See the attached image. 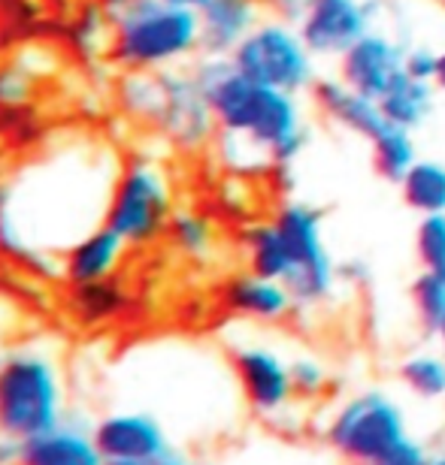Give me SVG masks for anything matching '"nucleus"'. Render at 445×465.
<instances>
[{"mask_svg":"<svg viewBox=\"0 0 445 465\" xmlns=\"http://www.w3.org/2000/svg\"><path fill=\"white\" fill-rule=\"evenodd\" d=\"M191 76L216 115L218 152L230 170L261 173L291 166L306 152L309 127L297 94L248 79L221 54H203Z\"/></svg>","mask_w":445,"mask_h":465,"instance_id":"obj_1","label":"nucleus"},{"mask_svg":"<svg viewBox=\"0 0 445 465\" xmlns=\"http://www.w3.org/2000/svg\"><path fill=\"white\" fill-rule=\"evenodd\" d=\"M113 58L127 70H173L200 49V15L167 0H113Z\"/></svg>","mask_w":445,"mask_h":465,"instance_id":"obj_2","label":"nucleus"},{"mask_svg":"<svg viewBox=\"0 0 445 465\" xmlns=\"http://www.w3.org/2000/svg\"><path fill=\"white\" fill-rule=\"evenodd\" d=\"M127 109L161 130L173 145L203 148L216 136V115L194 82L191 70H134L125 82Z\"/></svg>","mask_w":445,"mask_h":465,"instance_id":"obj_3","label":"nucleus"},{"mask_svg":"<svg viewBox=\"0 0 445 465\" xmlns=\"http://www.w3.org/2000/svg\"><path fill=\"white\" fill-rule=\"evenodd\" d=\"M64 414V378L49 353L18 348L0 360V432L25 441L58 426Z\"/></svg>","mask_w":445,"mask_h":465,"instance_id":"obj_4","label":"nucleus"},{"mask_svg":"<svg viewBox=\"0 0 445 465\" xmlns=\"http://www.w3.org/2000/svg\"><path fill=\"white\" fill-rule=\"evenodd\" d=\"M410 435L403 405L385 390H360L337 405L324 439L349 465H373Z\"/></svg>","mask_w":445,"mask_h":465,"instance_id":"obj_5","label":"nucleus"},{"mask_svg":"<svg viewBox=\"0 0 445 465\" xmlns=\"http://www.w3.org/2000/svg\"><path fill=\"white\" fill-rule=\"evenodd\" d=\"M273 221L279 224L291 251L288 291L300 309H319L330 302L339 287V263L333 260L324 239V212L312 203L288 200L276 209Z\"/></svg>","mask_w":445,"mask_h":465,"instance_id":"obj_6","label":"nucleus"},{"mask_svg":"<svg viewBox=\"0 0 445 465\" xmlns=\"http://www.w3.org/2000/svg\"><path fill=\"white\" fill-rule=\"evenodd\" d=\"M176 212L173 182L155 161H131L113 182L104 224L113 227L131 248H146L167 236Z\"/></svg>","mask_w":445,"mask_h":465,"instance_id":"obj_7","label":"nucleus"},{"mask_svg":"<svg viewBox=\"0 0 445 465\" xmlns=\"http://www.w3.org/2000/svg\"><path fill=\"white\" fill-rule=\"evenodd\" d=\"M230 61L248 79L297 97L319 82V67H315L319 58L306 45L300 27L273 15L258 22L255 31L230 52Z\"/></svg>","mask_w":445,"mask_h":465,"instance_id":"obj_8","label":"nucleus"},{"mask_svg":"<svg viewBox=\"0 0 445 465\" xmlns=\"http://www.w3.org/2000/svg\"><path fill=\"white\" fill-rule=\"evenodd\" d=\"M385 0H309L300 34L315 58L339 61L369 27L379 25Z\"/></svg>","mask_w":445,"mask_h":465,"instance_id":"obj_9","label":"nucleus"},{"mask_svg":"<svg viewBox=\"0 0 445 465\" xmlns=\"http://www.w3.org/2000/svg\"><path fill=\"white\" fill-rule=\"evenodd\" d=\"M248 408L261 417H279L291 408L297 390L291 362L270 345H239L230 353Z\"/></svg>","mask_w":445,"mask_h":465,"instance_id":"obj_10","label":"nucleus"},{"mask_svg":"<svg viewBox=\"0 0 445 465\" xmlns=\"http://www.w3.org/2000/svg\"><path fill=\"white\" fill-rule=\"evenodd\" d=\"M406 43L382 27H369L360 40L337 61V79L346 82L351 91L367 97H382L397 79L403 76Z\"/></svg>","mask_w":445,"mask_h":465,"instance_id":"obj_11","label":"nucleus"},{"mask_svg":"<svg viewBox=\"0 0 445 465\" xmlns=\"http://www.w3.org/2000/svg\"><path fill=\"white\" fill-rule=\"evenodd\" d=\"M95 439L106 462L161 457L173 448L164 423L146 411H116L95 423Z\"/></svg>","mask_w":445,"mask_h":465,"instance_id":"obj_12","label":"nucleus"},{"mask_svg":"<svg viewBox=\"0 0 445 465\" xmlns=\"http://www.w3.org/2000/svg\"><path fill=\"white\" fill-rule=\"evenodd\" d=\"M15 465H106V457L91 426L64 417L52 430L18 441Z\"/></svg>","mask_w":445,"mask_h":465,"instance_id":"obj_13","label":"nucleus"},{"mask_svg":"<svg viewBox=\"0 0 445 465\" xmlns=\"http://www.w3.org/2000/svg\"><path fill=\"white\" fill-rule=\"evenodd\" d=\"M221 302L230 314L246 321H258V323H279L294 309H300L294 300V293L288 291L285 282H276V278H264L255 272L234 275L228 278V284L221 287Z\"/></svg>","mask_w":445,"mask_h":465,"instance_id":"obj_14","label":"nucleus"},{"mask_svg":"<svg viewBox=\"0 0 445 465\" xmlns=\"http://www.w3.org/2000/svg\"><path fill=\"white\" fill-rule=\"evenodd\" d=\"M312 97H315V106L321 109L324 118L333 121V124L342 127V130H349V134L360 136L367 145L373 143L388 124H391V121L385 118L376 97L358 94V91H351L346 82H339L337 76L315 82Z\"/></svg>","mask_w":445,"mask_h":465,"instance_id":"obj_15","label":"nucleus"},{"mask_svg":"<svg viewBox=\"0 0 445 465\" xmlns=\"http://www.w3.org/2000/svg\"><path fill=\"white\" fill-rule=\"evenodd\" d=\"M127 242L118 236L113 227L100 224L91 232H86L76 245H70L61 257V275L70 287L97 284L116 275L127 254Z\"/></svg>","mask_w":445,"mask_h":465,"instance_id":"obj_16","label":"nucleus"},{"mask_svg":"<svg viewBox=\"0 0 445 465\" xmlns=\"http://www.w3.org/2000/svg\"><path fill=\"white\" fill-rule=\"evenodd\" d=\"M197 15H200L203 54L230 58V52H234L264 18V0H207V6H203Z\"/></svg>","mask_w":445,"mask_h":465,"instance_id":"obj_17","label":"nucleus"},{"mask_svg":"<svg viewBox=\"0 0 445 465\" xmlns=\"http://www.w3.org/2000/svg\"><path fill=\"white\" fill-rule=\"evenodd\" d=\"M239 242H243L248 272L276 278V282H288L291 251H288V242H285L279 224H276L273 218L248 224L243 230V236H239Z\"/></svg>","mask_w":445,"mask_h":465,"instance_id":"obj_18","label":"nucleus"},{"mask_svg":"<svg viewBox=\"0 0 445 465\" xmlns=\"http://www.w3.org/2000/svg\"><path fill=\"white\" fill-rule=\"evenodd\" d=\"M437 94H440V88L433 85V82L412 79L403 73V76L379 97V106H382V113L391 124L415 134V130H421L430 121L433 109H437Z\"/></svg>","mask_w":445,"mask_h":465,"instance_id":"obj_19","label":"nucleus"},{"mask_svg":"<svg viewBox=\"0 0 445 465\" xmlns=\"http://www.w3.org/2000/svg\"><path fill=\"white\" fill-rule=\"evenodd\" d=\"M400 197L419 215H442L445 212V161L419 157L400 179Z\"/></svg>","mask_w":445,"mask_h":465,"instance_id":"obj_20","label":"nucleus"},{"mask_svg":"<svg viewBox=\"0 0 445 465\" xmlns=\"http://www.w3.org/2000/svg\"><path fill=\"white\" fill-rule=\"evenodd\" d=\"M369 152H373V170L391 184H400L403 175L410 173V166L419 161L415 134L397 124H388L382 134L369 143Z\"/></svg>","mask_w":445,"mask_h":465,"instance_id":"obj_21","label":"nucleus"},{"mask_svg":"<svg viewBox=\"0 0 445 465\" xmlns=\"http://www.w3.org/2000/svg\"><path fill=\"white\" fill-rule=\"evenodd\" d=\"M167 239L170 245L188 260H207L216 251L218 230L216 221L209 215H203L197 209H176L167 227Z\"/></svg>","mask_w":445,"mask_h":465,"instance_id":"obj_22","label":"nucleus"},{"mask_svg":"<svg viewBox=\"0 0 445 465\" xmlns=\"http://www.w3.org/2000/svg\"><path fill=\"white\" fill-rule=\"evenodd\" d=\"M400 384L410 390L415 399L424 402H440L445 399V353L437 351H415L410 353L400 369H397Z\"/></svg>","mask_w":445,"mask_h":465,"instance_id":"obj_23","label":"nucleus"},{"mask_svg":"<svg viewBox=\"0 0 445 465\" xmlns=\"http://www.w3.org/2000/svg\"><path fill=\"white\" fill-rule=\"evenodd\" d=\"M70 305H73V314H76L82 323H106L127 309V293L122 291V284L106 278V282H97V284L73 287Z\"/></svg>","mask_w":445,"mask_h":465,"instance_id":"obj_24","label":"nucleus"},{"mask_svg":"<svg viewBox=\"0 0 445 465\" xmlns=\"http://www.w3.org/2000/svg\"><path fill=\"white\" fill-rule=\"evenodd\" d=\"M410 293H412V309H415V318L421 323V330L428 332V336H437L440 323L445 318V278L421 272L412 282Z\"/></svg>","mask_w":445,"mask_h":465,"instance_id":"obj_25","label":"nucleus"},{"mask_svg":"<svg viewBox=\"0 0 445 465\" xmlns=\"http://www.w3.org/2000/svg\"><path fill=\"white\" fill-rule=\"evenodd\" d=\"M415 257L421 272L445 278V212L442 215H424L415 227Z\"/></svg>","mask_w":445,"mask_h":465,"instance_id":"obj_26","label":"nucleus"},{"mask_svg":"<svg viewBox=\"0 0 445 465\" xmlns=\"http://www.w3.org/2000/svg\"><path fill=\"white\" fill-rule=\"evenodd\" d=\"M291 378H294L297 396H303V399L321 396L324 387H328V369H324V362L319 357H309V353L291 360Z\"/></svg>","mask_w":445,"mask_h":465,"instance_id":"obj_27","label":"nucleus"},{"mask_svg":"<svg viewBox=\"0 0 445 465\" xmlns=\"http://www.w3.org/2000/svg\"><path fill=\"white\" fill-rule=\"evenodd\" d=\"M437 64H440L437 49H430V45H424V43L406 45V61H403L406 76L421 79V82H433L437 79Z\"/></svg>","mask_w":445,"mask_h":465,"instance_id":"obj_28","label":"nucleus"},{"mask_svg":"<svg viewBox=\"0 0 445 465\" xmlns=\"http://www.w3.org/2000/svg\"><path fill=\"white\" fill-rule=\"evenodd\" d=\"M428 460H430V450L424 448V441L406 435L403 441H397L394 448L388 450L385 457H379L373 465H428Z\"/></svg>","mask_w":445,"mask_h":465,"instance_id":"obj_29","label":"nucleus"},{"mask_svg":"<svg viewBox=\"0 0 445 465\" xmlns=\"http://www.w3.org/2000/svg\"><path fill=\"white\" fill-rule=\"evenodd\" d=\"M306 6H309V0H264L267 13L291 25H300V18L306 15Z\"/></svg>","mask_w":445,"mask_h":465,"instance_id":"obj_30","label":"nucleus"},{"mask_svg":"<svg viewBox=\"0 0 445 465\" xmlns=\"http://www.w3.org/2000/svg\"><path fill=\"white\" fill-rule=\"evenodd\" d=\"M27 97V85L22 82L18 70H4L0 73V104H22Z\"/></svg>","mask_w":445,"mask_h":465,"instance_id":"obj_31","label":"nucleus"},{"mask_svg":"<svg viewBox=\"0 0 445 465\" xmlns=\"http://www.w3.org/2000/svg\"><path fill=\"white\" fill-rule=\"evenodd\" d=\"M373 278V269L364 257H351L346 263H339V282H346L351 287H364Z\"/></svg>","mask_w":445,"mask_h":465,"instance_id":"obj_32","label":"nucleus"},{"mask_svg":"<svg viewBox=\"0 0 445 465\" xmlns=\"http://www.w3.org/2000/svg\"><path fill=\"white\" fill-rule=\"evenodd\" d=\"M106 465H191L185 460V453H179L176 448H170L161 457H148V460H131V462H106Z\"/></svg>","mask_w":445,"mask_h":465,"instance_id":"obj_33","label":"nucleus"},{"mask_svg":"<svg viewBox=\"0 0 445 465\" xmlns=\"http://www.w3.org/2000/svg\"><path fill=\"white\" fill-rule=\"evenodd\" d=\"M433 85H437L442 94H445V49L440 52V64H437V79H433Z\"/></svg>","mask_w":445,"mask_h":465,"instance_id":"obj_34","label":"nucleus"},{"mask_svg":"<svg viewBox=\"0 0 445 465\" xmlns=\"http://www.w3.org/2000/svg\"><path fill=\"white\" fill-rule=\"evenodd\" d=\"M167 4L182 6V9H194V13H200V9L207 6V0H167Z\"/></svg>","mask_w":445,"mask_h":465,"instance_id":"obj_35","label":"nucleus"},{"mask_svg":"<svg viewBox=\"0 0 445 465\" xmlns=\"http://www.w3.org/2000/svg\"><path fill=\"white\" fill-rule=\"evenodd\" d=\"M428 465H445V448H442V450H437V453H430Z\"/></svg>","mask_w":445,"mask_h":465,"instance_id":"obj_36","label":"nucleus"},{"mask_svg":"<svg viewBox=\"0 0 445 465\" xmlns=\"http://www.w3.org/2000/svg\"><path fill=\"white\" fill-rule=\"evenodd\" d=\"M437 339H440V345H442V353H445V318L440 323V332H437Z\"/></svg>","mask_w":445,"mask_h":465,"instance_id":"obj_37","label":"nucleus"},{"mask_svg":"<svg viewBox=\"0 0 445 465\" xmlns=\"http://www.w3.org/2000/svg\"><path fill=\"white\" fill-rule=\"evenodd\" d=\"M0 257H4V245H0Z\"/></svg>","mask_w":445,"mask_h":465,"instance_id":"obj_38","label":"nucleus"},{"mask_svg":"<svg viewBox=\"0 0 445 465\" xmlns=\"http://www.w3.org/2000/svg\"><path fill=\"white\" fill-rule=\"evenodd\" d=\"M200 465H216V462H200Z\"/></svg>","mask_w":445,"mask_h":465,"instance_id":"obj_39","label":"nucleus"},{"mask_svg":"<svg viewBox=\"0 0 445 465\" xmlns=\"http://www.w3.org/2000/svg\"><path fill=\"white\" fill-rule=\"evenodd\" d=\"M442 9H445V0H442Z\"/></svg>","mask_w":445,"mask_h":465,"instance_id":"obj_40","label":"nucleus"},{"mask_svg":"<svg viewBox=\"0 0 445 465\" xmlns=\"http://www.w3.org/2000/svg\"><path fill=\"white\" fill-rule=\"evenodd\" d=\"M0 435H4V432H0Z\"/></svg>","mask_w":445,"mask_h":465,"instance_id":"obj_41","label":"nucleus"}]
</instances>
